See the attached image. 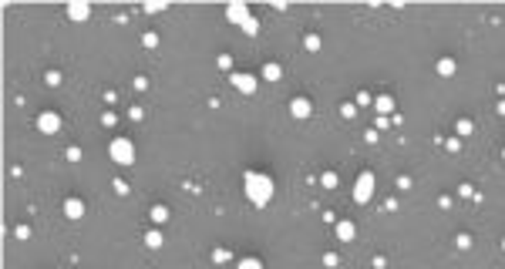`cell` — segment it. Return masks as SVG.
Wrapping results in <instances>:
<instances>
[{"instance_id":"1","label":"cell","mask_w":505,"mask_h":269,"mask_svg":"<svg viewBox=\"0 0 505 269\" xmlns=\"http://www.w3.org/2000/svg\"><path fill=\"white\" fill-rule=\"evenodd\" d=\"M246 192H249V199L256 205H266L273 199V182L266 179V175H246Z\"/></svg>"},{"instance_id":"2","label":"cell","mask_w":505,"mask_h":269,"mask_svg":"<svg viewBox=\"0 0 505 269\" xmlns=\"http://www.w3.org/2000/svg\"><path fill=\"white\" fill-rule=\"evenodd\" d=\"M374 192V175H361V182H357V202H367V195Z\"/></svg>"},{"instance_id":"3","label":"cell","mask_w":505,"mask_h":269,"mask_svg":"<svg viewBox=\"0 0 505 269\" xmlns=\"http://www.w3.org/2000/svg\"><path fill=\"white\" fill-rule=\"evenodd\" d=\"M112 152H115V158H121V165H128V162H131V155H135V152H131V145H128L125 138H118V141H115V148H112Z\"/></svg>"},{"instance_id":"4","label":"cell","mask_w":505,"mask_h":269,"mask_svg":"<svg viewBox=\"0 0 505 269\" xmlns=\"http://www.w3.org/2000/svg\"><path fill=\"white\" fill-rule=\"evenodd\" d=\"M40 128H44V131H54L57 128V118H54V114H40Z\"/></svg>"},{"instance_id":"5","label":"cell","mask_w":505,"mask_h":269,"mask_svg":"<svg viewBox=\"0 0 505 269\" xmlns=\"http://www.w3.org/2000/svg\"><path fill=\"white\" fill-rule=\"evenodd\" d=\"M306 111H310V108H306V101H303V98H297V101H293V114H297V118H303Z\"/></svg>"},{"instance_id":"6","label":"cell","mask_w":505,"mask_h":269,"mask_svg":"<svg viewBox=\"0 0 505 269\" xmlns=\"http://www.w3.org/2000/svg\"><path fill=\"white\" fill-rule=\"evenodd\" d=\"M239 269H259V262L256 259H246V262H239Z\"/></svg>"}]
</instances>
